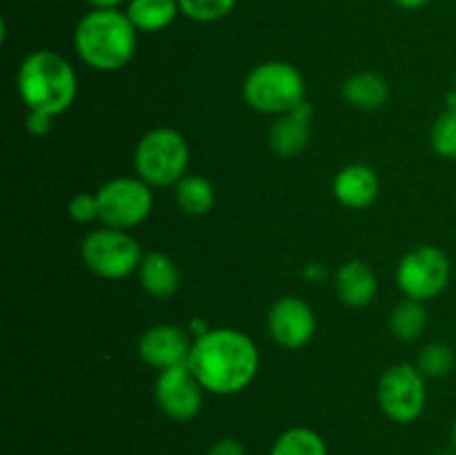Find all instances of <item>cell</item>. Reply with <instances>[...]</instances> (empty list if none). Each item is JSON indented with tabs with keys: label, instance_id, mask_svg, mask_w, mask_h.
<instances>
[{
	"label": "cell",
	"instance_id": "e0dca14e",
	"mask_svg": "<svg viewBox=\"0 0 456 455\" xmlns=\"http://www.w3.org/2000/svg\"><path fill=\"white\" fill-rule=\"evenodd\" d=\"M310 141V123L294 114H281L270 128V147L283 159H294L301 154Z\"/></svg>",
	"mask_w": 456,
	"mask_h": 455
},
{
	"label": "cell",
	"instance_id": "277c9868",
	"mask_svg": "<svg viewBox=\"0 0 456 455\" xmlns=\"http://www.w3.org/2000/svg\"><path fill=\"white\" fill-rule=\"evenodd\" d=\"M190 165V147L181 132L159 128L147 132L134 152V170L138 178L154 187L176 186Z\"/></svg>",
	"mask_w": 456,
	"mask_h": 455
},
{
	"label": "cell",
	"instance_id": "7c38bea8",
	"mask_svg": "<svg viewBox=\"0 0 456 455\" xmlns=\"http://www.w3.org/2000/svg\"><path fill=\"white\" fill-rule=\"evenodd\" d=\"M191 343L194 342H190L187 330L172 324H160L142 333L141 342H138V355L145 364L165 370L172 366L187 364Z\"/></svg>",
	"mask_w": 456,
	"mask_h": 455
},
{
	"label": "cell",
	"instance_id": "4316f807",
	"mask_svg": "<svg viewBox=\"0 0 456 455\" xmlns=\"http://www.w3.org/2000/svg\"><path fill=\"white\" fill-rule=\"evenodd\" d=\"M27 129H29L34 136H43V134H47L49 129H52V116L29 112V116H27Z\"/></svg>",
	"mask_w": 456,
	"mask_h": 455
},
{
	"label": "cell",
	"instance_id": "f546056e",
	"mask_svg": "<svg viewBox=\"0 0 456 455\" xmlns=\"http://www.w3.org/2000/svg\"><path fill=\"white\" fill-rule=\"evenodd\" d=\"M452 446H454V453H456V418H454V426H452Z\"/></svg>",
	"mask_w": 456,
	"mask_h": 455
},
{
	"label": "cell",
	"instance_id": "d4e9b609",
	"mask_svg": "<svg viewBox=\"0 0 456 455\" xmlns=\"http://www.w3.org/2000/svg\"><path fill=\"white\" fill-rule=\"evenodd\" d=\"M98 196L89 194V192H78L74 199L69 201V217L78 223H89L98 219Z\"/></svg>",
	"mask_w": 456,
	"mask_h": 455
},
{
	"label": "cell",
	"instance_id": "9a60e30c",
	"mask_svg": "<svg viewBox=\"0 0 456 455\" xmlns=\"http://www.w3.org/2000/svg\"><path fill=\"white\" fill-rule=\"evenodd\" d=\"M138 279L151 297L169 299L181 285V272L167 254L150 252L138 266Z\"/></svg>",
	"mask_w": 456,
	"mask_h": 455
},
{
	"label": "cell",
	"instance_id": "83f0119b",
	"mask_svg": "<svg viewBox=\"0 0 456 455\" xmlns=\"http://www.w3.org/2000/svg\"><path fill=\"white\" fill-rule=\"evenodd\" d=\"M96 9H116L123 0H89Z\"/></svg>",
	"mask_w": 456,
	"mask_h": 455
},
{
	"label": "cell",
	"instance_id": "4fadbf2b",
	"mask_svg": "<svg viewBox=\"0 0 456 455\" xmlns=\"http://www.w3.org/2000/svg\"><path fill=\"white\" fill-rule=\"evenodd\" d=\"M334 196L338 203L352 210H363L372 205L379 196V177L372 168L354 163L343 168L334 178Z\"/></svg>",
	"mask_w": 456,
	"mask_h": 455
},
{
	"label": "cell",
	"instance_id": "7a4b0ae2",
	"mask_svg": "<svg viewBox=\"0 0 456 455\" xmlns=\"http://www.w3.org/2000/svg\"><path fill=\"white\" fill-rule=\"evenodd\" d=\"M136 27L118 9H94L80 18L74 45L83 62L98 71L123 70L136 54Z\"/></svg>",
	"mask_w": 456,
	"mask_h": 455
},
{
	"label": "cell",
	"instance_id": "30bf717a",
	"mask_svg": "<svg viewBox=\"0 0 456 455\" xmlns=\"http://www.w3.org/2000/svg\"><path fill=\"white\" fill-rule=\"evenodd\" d=\"M203 391L205 388L191 373L190 364L160 370L154 384L156 404L167 418L176 419V422H187L199 415L200 406H203Z\"/></svg>",
	"mask_w": 456,
	"mask_h": 455
},
{
	"label": "cell",
	"instance_id": "ac0fdd59",
	"mask_svg": "<svg viewBox=\"0 0 456 455\" xmlns=\"http://www.w3.org/2000/svg\"><path fill=\"white\" fill-rule=\"evenodd\" d=\"M178 12V0H132L125 13L138 31H160L176 21Z\"/></svg>",
	"mask_w": 456,
	"mask_h": 455
},
{
	"label": "cell",
	"instance_id": "5b68a950",
	"mask_svg": "<svg viewBox=\"0 0 456 455\" xmlns=\"http://www.w3.org/2000/svg\"><path fill=\"white\" fill-rule=\"evenodd\" d=\"M243 98L249 107L265 114H288L305 101V80L289 62H263L245 79Z\"/></svg>",
	"mask_w": 456,
	"mask_h": 455
},
{
	"label": "cell",
	"instance_id": "cb8c5ba5",
	"mask_svg": "<svg viewBox=\"0 0 456 455\" xmlns=\"http://www.w3.org/2000/svg\"><path fill=\"white\" fill-rule=\"evenodd\" d=\"M181 12L196 22H216L234 9L236 0H178Z\"/></svg>",
	"mask_w": 456,
	"mask_h": 455
},
{
	"label": "cell",
	"instance_id": "8fae6325",
	"mask_svg": "<svg viewBox=\"0 0 456 455\" xmlns=\"http://www.w3.org/2000/svg\"><path fill=\"white\" fill-rule=\"evenodd\" d=\"M267 330L283 348H303L316 333L314 310L298 297H281L267 312Z\"/></svg>",
	"mask_w": 456,
	"mask_h": 455
},
{
	"label": "cell",
	"instance_id": "6da1fadb",
	"mask_svg": "<svg viewBox=\"0 0 456 455\" xmlns=\"http://www.w3.org/2000/svg\"><path fill=\"white\" fill-rule=\"evenodd\" d=\"M258 361V348L248 335L234 328H214L194 339L187 364L205 391L234 395L256 377Z\"/></svg>",
	"mask_w": 456,
	"mask_h": 455
},
{
	"label": "cell",
	"instance_id": "d6986e66",
	"mask_svg": "<svg viewBox=\"0 0 456 455\" xmlns=\"http://www.w3.org/2000/svg\"><path fill=\"white\" fill-rule=\"evenodd\" d=\"M214 201H216V192H214V186L208 178L196 177V174H185L176 183V203L190 217L208 214L214 208Z\"/></svg>",
	"mask_w": 456,
	"mask_h": 455
},
{
	"label": "cell",
	"instance_id": "2e32d148",
	"mask_svg": "<svg viewBox=\"0 0 456 455\" xmlns=\"http://www.w3.org/2000/svg\"><path fill=\"white\" fill-rule=\"evenodd\" d=\"M343 96L350 105L359 107V110H379L381 105H386L387 96H390V85L381 74L361 71V74L350 76L346 80Z\"/></svg>",
	"mask_w": 456,
	"mask_h": 455
},
{
	"label": "cell",
	"instance_id": "5bb4252c",
	"mask_svg": "<svg viewBox=\"0 0 456 455\" xmlns=\"http://www.w3.org/2000/svg\"><path fill=\"white\" fill-rule=\"evenodd\" d=\"M379 281L372 268L365 261L352 259L346 261L337 272V294L346 306L363 308L372 303L377 294Z\"/></svg>",
	"mask_w": 456,
	"mask_h": 455
},
{
	"label": "cell",
	"instance_id": "603a6c76",
	"mask_svg": "<svg viewBox=\"0 0 456 455\" xmlns=\"http://www.w3.org/2000/svg\"><path fill=\"white\" fill-rule=\"evenodd\" d=\"M454 351L445 343H428L419 352V366L426 377H445L454 370Z\"/></svg>",
	"mask_w": 456,
	"mask_h": 455
},
{
	"label": "cell",
	"instance_id": "ffe728a7",
	"mask_svg": "<svg viewBox=\"0 0 456 455\" xmlns=\"http://www.w3.org/2000/svg\"><path fill=\"white\" fill-rule=\"evenodd\" d=\"M270 455H328V446L314 428L292 426L276 437Z\"/></svg>",
	"mask_w": 456,
	"mask_h": 455
},
{
	"label": "cell",
	"instance_id": "8992f818",
	"mask_svg": "<svg viewBox=\"0 0 456 455\" xmlns=\"http://www.w3.org/2000/svg\"><path fill=\"white\" fill-rule=\"evenodd\" d=\"M83 261L94 275L102 279H125L138 270L142 261V250L138 241L127 230H116V228H102L94 230L85 236Z\"/></svg>",
	"mask_w": 456,
	"mask_h": 455
},
{
	"label": "cell",
	"instance_id": "7402d4cb",
	"mask_svg": "<svg viewBox=\"0 0 456 455\" xmlns=\"http://www.w3.org/2000/svg\"><path fill=\"white\" fill-rule=\"evenodd\" d=\"M430 143L439 156L456 161V107H448L435 120L430 132Z\"/></svg>",
	"mask_w": 456,
	"mask_h": 455
},
{
	"label": "cell",
	"instance_id": "f1b7e54d",
	"mask_svg": "<svg viewBox=\"0 0 456 455\" xmlns=\"http://www.w3.org/2000/svg\"><path fill=\"white\" fill-rule=\"evenodd\" d=\"M396 3L405 9H421V7H426L430 0H396Z\"/></svg>",
	"mask_w": 456,
	"mask_h": 455
},
{
	"label": "cell",
	"instance_id": "52a82bcc",
	"mask_svg": "<svg viewBox=\"0 0 456 455\" xmlns=\"http://www.w3.org/2000/svg\"><path fill=\"white\" fill-rule=\"evenodd\" d=\"M96 196L98 212H101L98 219L107 228H116V230L138 226L150 217L151 208H154V196L142 178H111L96 192Z\"/></svg>",
	"mask_w": 456,
	"mask_h": 455
},
{
	"label": "cell",
	"instance_id": "44dd1931",
	"mask_svg": "<svg viewBox=\"0 0 456 455\" xmlns=\"http://www.w3.org/2000/svg\"><path fill=\"white\" fill-rule=\"evenodd\" d=\"M428 326V310L423 302L405 297L390 315V328L401 342H414L423 335Z\"/></svg>",
	"mask_w": 456,
	"mask_h": 455
},
{
	"label": "cell",
	"instance_id": "ba28073f",
	"mask_svg": "<svg viewBox=\"0 0 456 455\" xmlns=\"http://www.w3.org/2000/svg\"><path fill=\"white\" fill-rule=\"evenodd\" d=\"M379 404L396 424H412L426 409V375L410 364L390 366L379 379Z\"/></svg>",
	"mask_w": 456,
	"mask_h": 455
},
{
	"label": "cell",
	"instance_id": "9c48e42d",
	"mask_svg": "<svg viewBox=\"0 0 456 455\" xmlns=\"http://www.w3.org/2000/svg\"><path fill=\"white\" fill-rule=\"evenodd\" d=\"M396 281L408 299L428 302L439 297L450 281V259L436 245H419L401 259Z\"/></svg>",
	"mask_w": 456,
	"mask_h": 455
},
{
	"label": "cell",
	"instance_id": "3957f363",
	"mask_svg": "<svg viewBox=\"0 0 456 455\" xmlns=\"http://www.w3.org/2000/svg\"><path fill=\"white\" fill-rule=\"evenodd\" d=\"M76 74L56 52L38 49L22 61L18 70V92L29 112L58 116L76 101Z\"/></svg>",
	"mask_w": 456,
	"mask_h": 455
},
{
	"label": "cell",
	"instance_id": "484cf974",
	"mask_svg": "<svg viewBox=\"0 0 456 455\" xmlns=\"http://www.w3.org/2000/svg\"><path fill=\"white\" fill-rule=\"evenodd\" d=\"M208 455H248V451H245V446L240 444L239 440H234V437H223V440L214 442V444L209 446Z\"/></svg>",
	"mask_w": 456,
	"mask_h": 455
},
{
	"label": "cell",
	"instance_id": "4dcf8cb0",
	"mask_svg": "<svg viewBox=\"0 0 456 455\" xmlns=\"http://www.w3.org/2000/svg\"><path fill=\"white\" fill-rule=\"evenodd\" d=\"M454 92H456V74H454Z\"/></svg>",
	"mask_w": 456,
	"mask_h": 455
}]
</instances>
